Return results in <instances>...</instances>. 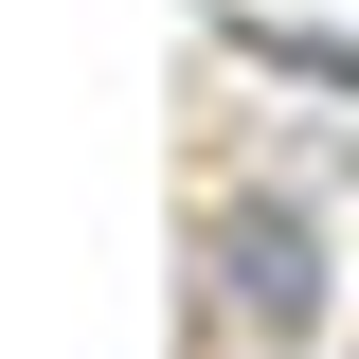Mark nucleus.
<instances>
[{"mask_svg":"<svg viewBox=\"0 0 359 359\" xmlns=\"http://www.w3.org/2000/svg\"><path fill=\"white\" fill-rule=\"evenodd\" d=\"M216 287L269 323V341H306V323H323V233L287 216V198H233V216H216Z\"/></svg>","mask_w":359,"mask_h":359,"instance_id":"f257e3e1","label":"nucleus"},{"mask_svg":"<svg viewBox=\"0 0 359 359\" xmlns=\"http://www.w3.org/2000/svg\"><path fill=\"white\" fill-rule=\"evenodd\" d=\"M216 36H233V54H269V72H306V90H359V36H323V18H252V0H233Z\"/></svg>","mask_w":359,"mask_h":359,"instance_id":"f03ea898","label":"nucleus"}]
</instances>
